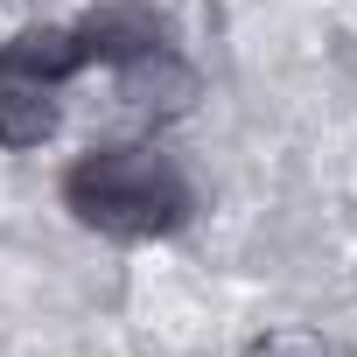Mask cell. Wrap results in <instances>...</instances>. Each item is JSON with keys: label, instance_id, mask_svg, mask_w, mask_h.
Wrapping results in <instances>:
<instances>
[{"label": "cell", "instance_id": "obj_1", "mask_svg": "<svg viewBox=\"0 0 357 357\" xmlns=\"http://www.w3.org/2000/svg\"><path fill=\"white\" fill-rule=\"evenodd\" d=\"M63 204L77 225L105 231V238H168L183 231L197 197L183 183V168L168 154L140 147V140H112V147H91L70 175H63Z\"/></svg>", "mask_w": 357, "mask_h": 357}, {"label": "cell", "instance_id": "obj_2", "mask_svg": "<svg viewBox=\"0 0 357 357\" xmlns=\"http://www.w3.org/2000/svg\"><path fill=\"white\" fill-rule=\"evenodd\" d=\"M77 43H84V63L98 56V63L119 70V63H133L147 50H168V22L154 8H140V0H105V8H91L77 22Z\"/></svg>", "mask_w": 357, "mask_h": 357}, {"label": "cell", "instance_id": "obj_3", "mask_svg": "<svg viewBox=\"0 0 357 357\" xmlns=\"http://www.w3.org/2000/svg\"><path fill=\"white\" fill-rule=\"evenodd\" d=\"M119 98L147 119H175L197 105V70L175 56V50H147L133 63H119Z\"/></svg>", "mask_w": 357, "mask_h": 357}, {"label": "cell", "instance_id": "obj_4", "mask_svg": "<svg viewBox=\"0 0 357 357\" xmlns=\"http://www.w3.org/2000/svg\"><path fill=\"white\" fill-rule=\"evenodd\" d=\"M50 133H56V98H50V84L0 63V147H43Z\"/></svg>", "mask_w": 357, "mask_h": 357}, {"label": "cell", "instance_id": "obj_5", "mask_svg": "<svg viewBox=\"0 0 357 357\" xmlns=\"http://www.w3.org/2000/svg\"><path fill=\"white\" fill-rule=\"evenodd\" d=\"M0 63L22 70V77H43V84H63L70 70H84V43H77V29L43 22V29H22L8 50H0Z\"/></svg>", "mask_w": 357, "mask_h": 357}, {"label": "cell", "instance_id": "obj_6", "mask_svg": "<svg viewBox=\"0 0 357 357\" xmlns=\"http://www.w3.org/2000/svg\"><path fill=\"white\" fill-rule=\"evenodd\" d=\"M245 357H329L322 336H301V329H273L259 343H245Z\"/></svg>", "mask_w": 357, "mask_h": 357}]
</instances>
